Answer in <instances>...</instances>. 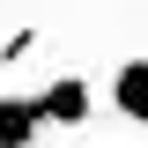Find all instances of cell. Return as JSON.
I'll return each instance as SVG.
<instances>
[{"label": "cell", "instance_id": "1", "mask_svg": "<svg viewBox=\"0 0 148 148\" xmlns=\"http://www.w3.org/2000/svg\"><path fill=\"white\" fill-rule=\"evenodd\" d=\"M96 96H104V89H96V82H89V74H52V82H45V89H37V111H45V126H89V119H96Z\"/></svg>", "mask_w": 148, "mask_h": 148}, {"label": "cell", "instance_id": "2", "mask_svg": "<svg viewBox=\"0 0 148 148\" xmlns=\"http://www.w3.org/2000/svg\"><path fill=\"white\" fill-rule=\"evenodd\" d=\"M104 104L119 111L126 126H148V52L111 67V82H104Z\"/></svg>", "mask_w": 148, "mask_h": 148}, {"label": "cell", "instance_id": "3", "mask_svg": "<svg viewBox=\"0 0 148 148\" xmlns=\"http://www.w3.org/2000/svg\"><path fill=\"white\" fill-rule=\"evenodd\" d=\"M37 141H45V111H37V96L0 89V148H37Z\"/></svg>", "mask_w": 148, "mask_h": 148}, {"label": "cell", "instance_id": "4", "mask_svg": "<svg viewBox=\"0 0 148 148\" xmlns=\"http://www.w3.org/2000/svg\"><path fill=\"white\" fill-rule=\"evenodd\" d=\"M37 52V30H15V37H0V67H15V59Z\"/></svg>", "mask_w": 148, "mask_h": 148}, {"label": "cell", "instance_id": "5", "mask_svg": "<svg viewBox=\"0 0 148 148\" xmlns=\"http://www.w3.org/2000/svg\"><path fill=\"white\" fill-rule=\"evenodd\" d=\"M30 8H52V0H30Z\"/></svg>", "mask_w": 148, "mask_h": 148}, {"label": "cell", "instance_id": "6", "mask_svg": "<svg viewBox=\"0 0 148 148\" xmlns=\"http://www.w3.org/2000/svg\"><path fill=\"white\" fill-rule=\"evenodd\" d=\"M141 15H148V0H141Z\"/></svg>", "mask_w": 148, "mask_h": 148}]
</instances>
